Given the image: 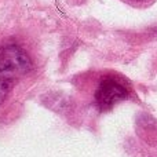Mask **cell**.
Listing matches in <instances>:
<instances>
[{
    "instance_id": "obj_1",
    "label": "cell",
    "mask_w": 157,
    "mask_h": 157,
    "mask_svg": "<svg viewBox=\"0 0 157 157\" xmlns=\"http://www.w3.org/2000/svg\"><path fill=\"white\" fill-rule=\"evenodd\" d=\"M128 88L116 76L102 77L95 92V101L101 109H109L116 102L127 98Z\"/></svg>"
},
{
    "instance_id": "obj_2",
    "label": "cell",
    "mask_w": 157,
    "mask_h": 157,
    "mask_svg": "<svg viewBox=\"0 0 157 157\" xmlns=\"http://www.w3.org/2000/svg\"><path fill=\"white\" fill-rule=\"evenodd\" d=\"M32 69L28 54L17 46L0 48V75L2 73H26Z\"/></svg>"
},
{
    "instance_id": "obj_3",
    "label": "cell",
    "mask_w": 157,
    "mask_h": 157,
    "mask_svg": "<svg viewBox=\"0 0 157 157\" xmlns=\"http://www.w3.org/2000/svg\"><path fill=\"white\" fill-rule=\"evenodd\" d=\"M10 88H11V84H10V81H8V78H6V80H3L2 83H0V102L7 97Z\"/></svg>"
}]
</instances>
